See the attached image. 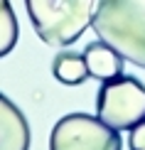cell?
<instances>
[{
  "mask_svg": "<svg viewBox=\"0 0 145 150\" xmlns=\"http://www.w3.org/2000/svg\"><path fill=\"white\" fill-rule=\"evenodd\" d=\"M17 45V17L10 0H0V57L10 54Z\"/></svg>",
  "mask_w": 145,
  "mask_h": 150,
  "instance_id": "obj_8",
  "label": "cell"
},
{
  "mask_svg": "<svg viewBox=\"0 0 145 150\" xmlns=\"http://www.w3.org/2000/svg\"><path fill=\"white\" fill-rule=\"evenodd\" d=\"M37 37L49 47H69L91 25L96 0H25Z\"/></svg>",
  "mask_w": 145,
  "mask_h": 150,
  "instance_id": "obj_2",
  "label": "cell"
},
{
  "mask_svg": "<svg viewBox=\"0 0 145 150\" xmlns=\"http://www.w3.org/2000/svg\"><path fill=\"white\" fill-rule=\"evenodd\" d=\"M96 116L118 133L133 130L145 121V86L125 74L103 81L96 96Z\"/></svg>",
  "mask_w": 145,
  "mask_h": 150,
  "instance_id": "obj_3",
  "label": "cell"
},
{
  "mask_svg": "<svg viewBox=\"0 0 145 150\" xmlns=\"http://www.w3.org/2000/svg\"><path fill=\"white\" fill-rule=\"evenodd\" d=\"M30 123L25 113L0 93V150H30Z\"/></svg>",
  "mask_w": 145,
  "mask_h": 150,
  "instance_id": "obj_5",
  "label": "cell"
},
{
  "mask_svg": "<svg viewBox=\"0 0 145 150\" xmlns=\"http://www.w3.org/2000/svg\"><path fill=\"white\" fill-rule=\"evenodd\" d=\"M130 148L133 150H145V121L130 130Z\"/></svg>",
  "mask_w": 145,
  "mask_h": 150,
  "instance_id": "obj_9",
  "label": "cell"
},
{
  "mask_svg": "<svg viewBox=\"0 0 145 150\" xmlns=\"http://www.w3.org/2000/svg\"><path fill=\"white\" fill-rule=\"evenodd\" d=\"M52 74L57 81L66 86H79L89 79V69H86L84 54L71 52V49H62L59 54L52 59Z\"/></svg>",
  "mask_w": 145,
  "mask_h": 150,
  "instance_id": "obj_7",
  "label": "cell"
},
{
  "mask_svg": "<svg viewBox=\"0 0 145 150\" xmlns=\"http://www.w3.org/2000/svg\"><path fill=\"white\" fill-rule=\"evenodd\" d=\"M81 54H84L89 76L98 79V81H108V79L123 74V62L125 59L111 45H106V42H101V40L98 42H89Z\"/></svg>",
  "mask_w": 145,
  "mask_h": 150,
  "instance_id": "obj_6",
  "label": "cell"
},
{
  "mask_svg": "<svg viewBox=\"0 0 145 150\" xmlns=\"http://www.w3.org/2000/svg\"><path fill=\"white\" fill-rule=\"evenodd\" d=\"M118 130L106 126L98 116L69 113L54 123L49 150H121Z\"/></svg>",
  "mask_w": 145,
  "mask_h": 150,
  "instance_id": "obj_4",
  "label": "cell"
},
{
  "mask_svg": "<svg viewBox=\"0 0 145 150\" xmlns=\"http://www.w3.org/2000/svg\"><path fill=\"white\" fill-rule=\"evenodd\" d=\"M91 27L125 62L145 69V0H96Z\"/></svg>",
  "mask_w": 145,
  "mask_h": 150,
  "instance_id": "obj_1",
  "label": "cell"
}]
</instances>
